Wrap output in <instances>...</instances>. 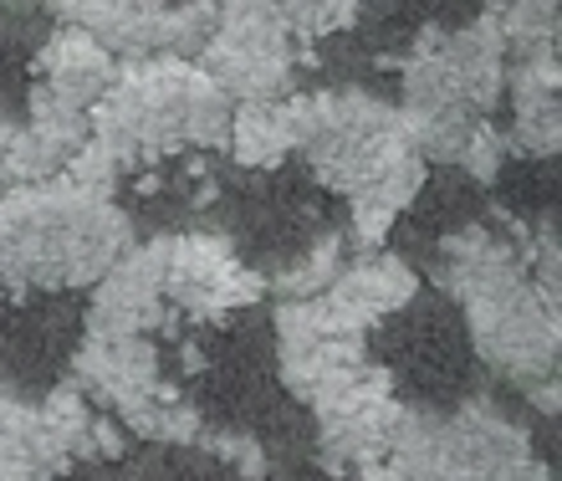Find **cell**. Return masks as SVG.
Instances as JSON below:
<instances>
[{
    "label": "cell",
    "mask_w": 562,
    "mask_h": 481,
    "mask_svg": "<svg viewBox=\"0 0 562 481\" xmlns=\"http://www.w3.org/2000/svg\"><path fill=\"white\" fill-rule=\"evenodd\" d=\"M292 113V154H302L312 175L348 195V246L358 256L379 251L409 200L425 184V159L409 144L400 108L363 88L348 92H286Z\"/></svg>",
    "instance_id": "cell-1"
},
{
    "label": "cell",
    "mask_w": 562,
    "mask_h": 481,
    "mask_svg": "<svg viewBox=\"0 0 562 481\" xmlns=\"http://www.w3.org/2000/svg\"><path fill=\"white\" fill-rule=\"evenodd\" d=\"M128 246V215L67 175L0 190V292L92 287Z\"/></svg>",
    "instance_id": "cell-2"
},
{
    "label": "cell",
    "mask_w": 562,
    "mask_h": 481,
    "mask_svg": "<svg viewBox=\"0 0 562 481\" xmlns=\"http://www.w3.org/2000/svg\"><path fill=\"white\" fill-rule=\"evenodd\" d=\"M404 67V103L400 123L419 159L460 165L481 123H491L496 103L506 98V36L491 15H475L460 31H419L415 52Z\"/></svg>",
    "instance_id": "cell-3"
},
{
    "label": "cell",
    "mask_w": 562,
    "mask_h": 481,
    "mask_svg": "<svg viewBox=\"0 0 562 481\" xmlns=\"http://www.w3.org/2000/svg\"><path fill=\"white\" fill-rule=\"evenodd\" d=\"M92 138L123 169L154 165L179 149H221L231 134V98L184 57H128L113 88L88 108Z\"/></svg>",
    "instance_id": "cell-4"
},
{
    "label": "cell",
    "mask_w": 562,
    "mask_h": 481,
    "mask_svg": "<svg viewBox=\"0 0 562 481\" xmlns=\"http://www.w3.org/2000/svg\"><path fill=\"white\" fill-rule=\"evenodd\" d=\"M450 298L465 307L475 354L496 369L502 379L521 384L537 400V410L558 415V302L542 298V287L527 271V246L512 261L481 271Z\"/></svg>",
    "instance_id": "cell-5"
},
{
    "label": "cell",
    "mask_w": 562,
    "mask_h": 481,
    "mask_svg": "<svg viewBox=\"0 0 562 481\" xmlns=\"http://www.w3.org/2000/svg\"><path fill=\"white\" fill-rule=\"evenodd\" d=\"M389 461L409 481H552L532 436L491 400H471L456 415L404 405Z\"/></svg>",
    "instance_id": "cell-6"
},
{
    "label": "cell",
    "mask_w": 562,
    "mask_h": 481,
    "mask_svg": "<svg viewBox=\"0 0 562 481\" xmlns=\"http://www.w3.org/2000/svg\"><path fill=\"white\" fill-rule=\"evenodd\" d=\"M221 5V0H215ZM302 42H292L271 15L251 5H221V21L200 46L194 67L231 98V103H277L296 82Z\"/></svg>",
    "instance_id": "cell-7"
},
{
    "label": "cell",
    "mask_w": 562,
    "mask_h": 481,
    "mask_svg": "<svg viewBox=\"0 0 562 481\" xmlns=\"http://www.w3.org/2000/svg\"><path fill=\"white\" fill-rule=\"evenodd\" d=\"M307 405L317 415V446L327 471H358L369 461H384L404 410L394 400V374L379 363H358L348 374L327 379Z\"/></svg>",
    "instance_id": "cell-8"
},
{
    "label": "cell",
    "mask_w": 562,
    "mask_h": 481,
    "mask_svg": "<svg viewBox=\"0 0 562 481\" xmlns=\"http://www.w3.org/2000/svg\"><path fill=\"white\" fill-rule=\"evenodd\" d=\"M267 298V282L256 277L236 256V246L225 236H169L164 251V302L175 317H194V323H215L225 313H240L251 302Z\"/></svg>",
    "instance_id": "cell-9"
},
{
    "label": "cell",
    "mask_w": 562,
    "mask_h": 481,
    "mask_svg": "<svg viewBox=\"0 0 562 481\" xmlns=\"http://www.w3.org/2000/svg\"><path fill=\"white\" fill-rule=\"evenodd\" d=\"M277 363L281 384L296 400H312L327 379L369 363V354H363V333L338 328L317 298H296L277 307Z\"/></svg>",
    "instance_id": "cell-10"
},
{
    "label": "cell",
    "mask_w": 562,
    "mask_h": 481,
    "mask_svg": "<svg viewBox=\"0 0 562 481\" xmlns=\"http://www.w3.org/2000/svg\"><path fill=\"white\" fill-rule=\"evenodd\" d=\"M164 251L169 236L134 240L113 267L92 282V328L108 338H148L154 328H169L175 313L164 302Z\"/></svg>",
    "instance_id": "cell-11"
},
{
    "label": "cell",
    "mask_w": 562,
    "mask_h": 481,
    "mask_svg": "<svg viewBox=\"0 0 562 481\" xmlns=\"http://www.w3.org/2000/svg\"><path fill=\"white\" fill-rule=\"evenodd\" d=\"M77 390L92 394V400H108V405L123 415L154 405V400H169L175 384L164 379L159 369V348L148 338H108V333H88L82 348H77Z\"/></svg>",
    "instance_id": "cell-12"
},
{
    "label": "cell",
    "mask_w": 562,
    "mask_h": 481,
    "mask_svg": "<svg viewBox=\"0 0 562 481\" xmlns=\"http://www.w3.org/2000/svg\"><path fill=\"white\" fill-rule=\"evenodd\" d=\"M415 292H419V277L409 261H400V256H389V251H369V256H358V261H348L327 282V292H317V302H323V313L338 328L369 333L379 317L409 307Z\"/></svg>",
    "instance_id": "cell-13"
},
{
    "label": "cell",
    "mask_w": 562,
    "mask_h": 481,
    "mask_svg": "<svg viewBox=\"0 0 562 481\" xmlns=\"http://www.w3.org/2000/svg\"><path fill=\"white\" fill-rule=\"evenodd\" d=\"M92 138V123L88 113H72V108H57L31 92V108H26V123L11 128V144L0 149V184H42L52 175L67 169L82 144Z\"/></svg>",
    "instance_id": "cell-14"
},
{
    "label": "cell",
    "mask_w": 562,
    "mask_h": 481,
    "mask_svg": "<svg viewBox=\"0 0 562 481\" xmlns=\"http://www.w3.org/2000/svg\"><path fill=\"white\" fill-rule=\"evenodd\" d=\"M119 77V57L108 52L103 42H92L88 31L61 26L52 42L36 52V98L57 108H72V113H88Z\"/></svg>",
    "instance_id": "cell-15"
},
{
    "label": "cell",
    "mask_w": 562,
    "mask_h": 481,
    "mask_svg": "<svg viewBox=\"0 0 562 481\" xmlns=\"http://www.w3.org/2000/svg\"><path fill=\"white\" fill-rule=\"evenodd\" d=\"M512 92V149L552 159L562 149V98H558V52H527L506 67Z\"/></svg>",
    "instance_id": "cell-16"
},
{
    "label": "cell",
    "mask_w": 562,
    "mask_h": 481,
    "mask_svg": "<svg viewBox=\"0 0 562 481\" xmlns=\"http://www.w3.org/2000/svg\"><path fill=\"white\" fill-rule=\"evenodd\" d=\"M61 26L88 31L113 57H154L164 46L169 0H46Z\"/></svg>",
    "instance_id": "cell-17"
},
{
    "label": "cell",
    "mask_w": 562,
    "mask_h": 481,
    "mask_svg": "<svg viewBox=\"0 0 562 481\" xmlns=\"http://www.w3.org/2000/svg\"><path fill=\"white\" fill-rule=\"evenodd\" d=\"M77 461L46 436L36 405L0 390V481H57Z\"/></svg>",
    "instance_id": "cell-18"
},
{
    "label": "cell",
    "mask_w": 562,
    "mask_h": 481,
    "mask_svg": "<svg viewBox=\"0 0 562 481\" xmlns=\"http://www.w3.org/2000/svg\"><path fill=\"white\" fill-rule=\"evenodd\" d=\"M236 165L246 169H277L292 154V113L286 98L277 103H240L231 108V134H225Z\"/></svg>",
    "instance_id": "cell-19"
},
{
    "label": "cell",
    "mask_w": 562,
    "mask_h": 481,
    "mask_svg": "<svg viewBox=\"0 0 562 481\" xmlns=\"http://www.w3.org/2000/svg\"><path fill=\"white\" fill-rule=\"evenodd\" d=\"M221 5H251V11L271 15V21L302 46H307L312 36H333V31L358 21V0H221Z\"/></svg>",
    "instance_id": "cell-20"
},
{
    "label": "cell",
    "mask_w": 562,
    "mask_h": 481,
    "mask_svg": "<svg viewBox=\"0 0 562 481\" xmlns=\"http://www.w3.org/2000/svg\"><path fill=\"white\" fill-rule=\"evenodd\" d=\"M486 15L502 26L506 52H558V0H491Z\"/></svg>",
    "instance_id": "cell-21"
},
{
    "label": "cell",
    "mask_w": 562,
    "mask_h": 481,
    "mask_svg": "<svg viewBox=\"0 0 562 481\" xmlns=\"http://www.w3.org/2000/svg\"><path fill=\"white\" fill-rule=\"evenodd\" d=\"M36 415H42L46 436L57 440V446L72 456V461L92 456V415H98V410L88 405V394L77 390V384H61V390H52L42 405H36Z\"/></svg>",
    "instance_id": "cell-22"
},
{
    "label": "cell",
    "mask_w": 562,
    "mask_h": 481,
    "mask_svg": "<svg viewBox=\"0 0 562 481\" xmlns=\"http://www.w3.org/2000/svg\"><path fill=\"white\" fill-rule=\"evenodd\" d=\"M338 271H342V236H323L307 256H302V261H296L292 271H281L271 287L281 292V302L317 298V292H327V282H333Z\"/></svg>",
    "instance_id": "cell-23"
},
{
    "label": "cell",
    "mask_w": 562,
    "mask_h": 481,
    "mask_svg": "<svg viewBox=\"0 0 562 481\" xmlns=\"http://www.w3.org/2000/svg\"><path fill=\"white\" fill-rule=\"evenodd\" d=\"M61 175H67L77 190H88V195L113 200V190H119V180H123V165L103 149V144H98V138H88V144L67 159V169H61Z\"/></svg>",
    "instance_id": "cell-24"
},
{
    "label": "cell",
    "mask_w": 562,
    "mask_h": 481,
    "mask_svg": "<svg viewBox=\"0 0 562 481\" xmlns=\"http://www.w3.org/2000/svg\"><path fill=\"white\" fill-rule=\"evenodd\" d=\"M200 440H205L221 461H236L240 477H251V481L267 477V451H261V440L256 436H200Z\"/></svg>",
    "instance_id": "cell-25"
},
{
    "label": "cell",
    "mask_w": 562,
    "mask_h": 481,
    "mask_svg": "<svg viewBox=\"0 0 562 481\" xmlns=\"http://www.w3.org/2000/svg\"><path fill=\"white\" fill-rule=\"evenodd\" d=\"M92 456H103V461H119V456H123V430H119V421H108V415H92Z\"/></svg>",
    "instance_id": "cell-26"
},
{
    "label": "cell",
    "mask_w": 562,
    "mask_h": 481,
    "mask_svg": "<svg viewBox=\"0 0 562 481\" xmlns=\"http://www.w3.org/2000/svg\"><path fill=\"white\" fill-rule=\"evenodd\" d=\"M358 481H409V477H404V471L384 456V461H369V467H358Z\"/></svg>",
    "instance_id": "cell-27"
},
{
    "label": "cell",
    "mask_w": 562,
    "mask_h": 481,
    "mask_svg": "<svg viewBox=\"0 0 562 481\" xmlns=\"http://www.w3.org/2000/svg\"><path fill=\"white\" fill-rule=\"evenodd\" d=\"M11 128H15V119H5V113H0V149L11 144Z\"/></svg>",
    "instance_id": "cell-28"
},
{
    "label": "cell",
    "mask_w": 562,
    "mask_h": 481,
    "mask_svg": "<svg viewBox=\"0 0 562 481\" xmlns=\"http://www.w3.org/2000/svg\"><path fill=\"white\" fill-rule=\"evenodd\" d=\"M21 5H26V0H21Z\"/></svg>",
    "instance_id": "cell-29"
}]
</instances>
